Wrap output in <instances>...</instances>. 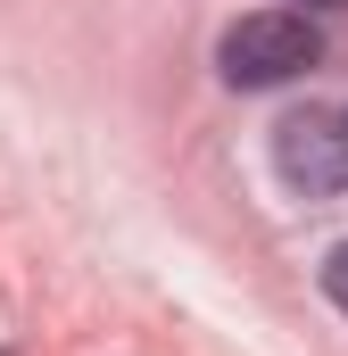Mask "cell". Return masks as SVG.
I'll return each instance as SVG.
<instances>
[{"label": "cell", "mask_w": 348, "mask_h": 356, "mask_svg": "<svg viewBox=\"0 0 348 356\" xmlns=\"http://www.w3.org/2000/svg\"><path fill=\"white\" fill-rule=\"evenodd\" d=\"M224 83L232 91H274V83H299L307 67H324V33L299 17V8H258L224 33Z\"/></svg>", "instance_id": "obj_1"}, {"label": "cell", "mask_w": 348, "mask_h": 356, "mask_svg": "<svg viewBox=\"0 0 348 356\" xmlns=\"http://www.w3.org/2000/svg\"><path fill=\"white\" fill-rule=\"evenodd\" d=\"M274 166H282V182H290L299 199H340V191H348V116H332V108L282 116Z\"/></svg>", "instance_id": "obj_2"}, {"label": "cell", "mask_w": 348, "mask_h": 356, "mask_svg": "<svg viewBox=\"0 0 348 356\" xmlns=\"http://www.w3.org/2000/svg\"><path fill=\"white\" fill-rule=\"evenodd\" d=\"M324 290H332V307L348 315V241L332 249V257H324Z\"/></svg>", "instance_id": "obj_3"}, {"label": "cell", "mask_w": 348, "mask_h": 356, "mask_svg": "<svg viewBox=\"0 0 348 356\" xmlns=\"http://www.w3.org/2000/svg\"><path fill=\"white\" fill-rule=\"evenodd\" d=\"M307 8H348V0H307Z\"/></svg>", "instance_id": "obj_4"}]
</instances>
